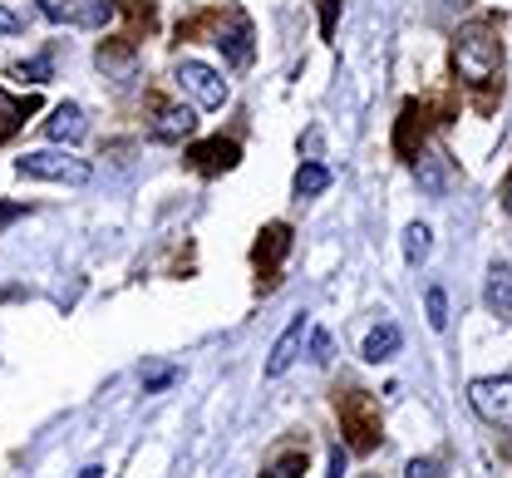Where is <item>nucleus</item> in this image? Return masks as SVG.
I'll use <instances>...</instances> for the list:
<instances>
[{
    "label": "nucleus",
    "mask_w": 512,
    "mask_h": 478,
    "mask_svg": "<svg viewBox=\"0 0 512 478\" xmlns=\"http://www.w3.org/2000/svg\"><path fill=\"white\" fill-rule=\"evenodd\" d=\"M453 69L468 84H488L503 69V40H498V25L493 20H468L453 35Z\"/></svg>",
    "instance_id": "f257e3e1"
},
{
    "label": "nucleus",
    "mask_w": 512,
    "mask_h": 478,
    "mask_svg": "<svg viewBox=\"0 0 512 478\" xmlns=\"http://www.w3.org/2000/svg\"><path fill=\"white\" fill-rule=\"evenodd\" d=\"M15 168H20L25 178H45V183H89V178H94V168H89L84 158H69V153H60V148L25 153Z\"/></svg>",
    "instance_id": "f03ea898"
},
{
    "label": "nucleus",
    "mask_w": 512,
    "mask_h": 478,
    "mask_svg": "<svg viewBox=\"0 0 512 478\" xmlns=\"http://www.w3.org/2000/svg\"><path fill=\"white\" fill-rule=\"evenodd\" d=\"M178 89L188 94L197 109H222V104H227V79L212 65H197V60H183V65H178Z\"/></svg>",
    "instance_id": "7ed1b4c3"
},
{
    "label": "nucleus",
    "mask_w": 512,
    "mask_h": 478,
    "mask_svg": "<svg viewBox=\"0 0 512 478\" xmlns=\"http://www.w3.org/2000/svg\"><path fill=\"white\" fill-rule=\"evenodd\" d=\"M468 400H473V410L483 414L488 424H498V429H512V380H508V375H488V380H473V385H468Z\"/></svg>",
    "instance_id": "20e7f679"
},
{
    "label": "nucleus",
    "mask_w": 512,
    "mask_h": 478,
    "mask_svg": "<svg viewBox=\"0 0 512 478\" xmlns=\"http://www.w3.org/2000/svg\"><path fill=\"white\" fill-rule=\"evenodd\" d=\"M340 424H345V434H350V449H375L380 410H375V400H370V395L350 390V395L340 400Z\"/></svg>",
    "instance_id": "39448f33"
},
{
    "label": "nucleus",
    "mask_w": 512,
    "mask_h": 478,
    "mask_svg": "<svg viewBox=\"0 0 512 478\" xmlns=\"http://www.w3.org/2000/svg\"><path fill=\"white\" fill-rule=\"evenodd\" d=\"M40 15H50L60 25H89V30H99V25L114 20V5L109 0H40Z\"/></svg>",
    "instance_id": "423d86ee"
},
{
    "label": "nucleus",
    "mask_w": 512,
    "mask_h": 478,
    "mask_svg": "<svg viewBox=\"0 0 512 478\" xmlns=\"http://www.w3.org/2000/svg\"><path fill=\"white\" fill-rule=\"evenodd\" d=\"M192 168H197V173H207V178H212V173H232V168H237V158H242V148H237V143H232V138H207V143H192Z\"/></svg>",
    "instance_id": "0eeeda50"
},
{
    "label": "nucleus",
    "mask_w": 512,
    "mask_h": 478,
    "mask_svg": "<svg viewBox=\"0 0 512 478\" xmlns=\"http://www.w3.org/2000/svg\"><path fill=\"white\" fill-rule=\"evenodd\" d=\"M192 109L188 104H153V124H148V134L163 138V143H178V138L192 134Z\"/></svg>",
    "instance_id": "6e6552de"
},
{
    "label": "nucleus",
    "mask_w": 512,
    "mask_h": 478,
    "mask_svg": "<svg viewBox=\"0 0 512 478\" xmlns=\"http://www.w3.org/2000/svg\"><path fill=\"white\" fill-rule=\"evenodd\" d=\"M291 252V227L286 222H271L266 232H261V242H256V267L266 281H276V267H281V257Z\"/></svg>",
    "instance_id": "1a4fd4ad"
},
{
    "label": "nucleus",
    "mask_w": 512,
    "mask_h": 478,
    "mask_svg": "<svg viewBox=\"0 0 512 478\" xmlns=\"http://www.w3.org/2000/svg\"><path fill=\"white\" fill-rule=\"evenodd\" d=\"M306 331H311V321L306 316H296L286 331H281V341L271 345V360H266V375L276 380V375H286L291 365H296V350H301V341H306Z\"/></svg>",
    "instance_id": "9d476101"
},
{
    "label": "nucleus",
    "mask_w": 512,
    "mask_h": 478,
    "mask_svg": "<svg viewBox=\"0 0 512 478\" xmlns=\"http://www.w3.org/2000/svg\"><path fill=\"white\" fill-rule=\"evenodd\" d=\"M212 45H217V50H222V55H227L237 69L252 65V25H247L242 15H232V25H222Z\"/></svg>",
    "instance_id": "9b49d317"
},
{
    "label": "nucleus",
    "mask_w": 512,
    "mask_h": 478,
    "mask_svg": "<svg viewBox=\"0 0 512 478\" xmlns=\"http://www.w3.org/2000/svg\"><path fill=\"white\" fill-rule=\"evenodd\" d=\"M45 134L55 138V143H79V138L89 134V119H84L79 104H60V109L45 119Z\"/></svg>",
    "instance_id": "f8f14e48"
},
{
    "label": "nucleus",
    "mask_w": 512,
    "mask_h": 478,
    "mask_svg": "<svg viewBox=\"0 0 512 478\" xmlns=\"http://www.w3.org/2000/svg\"><path fill=\"white\" fill-rule=\"evenodd\" d=\"M35 109H40L35 99H15V94H5V89H0V143H10V138L20 134V129H25V119H30Z\"/></svg>",
    "instance_id": "ddd939ff"
},
{
    "label": "nucleus",
    "mask_w": 512,
    "mask_h": 478,
    "mask_svg": "<svg viewBox=\"0 0 512 478\" xmlns=\"http://www.w3.org/2000/svg\"><path fill=\"white\" fill-rule=\"evenodd\" d=\"M414 178H419V188H424L429 198H444V193H448V163H444V153H419V163H414Z\"/></svg>",
    "instance_id": "4468645a"
},
{
    "label": "nucleus",
    "mask_w": 512,
    "mask_h": 478,
    "mask_svg": "<svg viewBox=\"0 0 512 478\" xmlns=\"http://www.w3.org/2000/svg\"><path fill=\"white\" fill-rule=\"evenodd\" d=\"M399 341H404V336H399V326H380V331H370V336H365V350H360V355H365L370 365H380V360H389V355L399 350Z\"/></svg>",
    "instance_id": "2eb2a0df"
},
{
    "label": "nucleus",
    "mask_w": 512,
    "mask_h": 478,
    "mask_svg": "<svg viewBox=\"0 0 512 478\" xmlns=\"http://www.w3.org/2000/svg\"><path fill=\"white\" fill-rule=\"evenodd\" d=\"M429 252H434V232H429L424 222H414V227L404 232V262H409V267H424Z\"/></svg>",
    "instance_id": "dca6fc26"
},
{
    "label": "nucleus",
    "mask_w": 512,
    "mask_h": 478,
    "mask_svg": "<svg viewBox=\"0 0 512 478\" xmlns=\"http://www.w3.org/2000/svg\"><path fill=\"white\" fill-rule=\"evenodd\" d=\"M330 188V168H320V163H301L296 168V198H320Z\"/></svg>",
    "instance_id": "f3484780"
},
{
    "label": "nucleus",
    "mask_w": 512,
    "mask_h": 478,
    "mask_svg": "<svg viewBox=\"0 0 512 478\" xmlns=\"http://www.w3.org/2000/svg\"><path fill=\"white\" fill-rule=\"evenodd\" d=\"M99 69L128 79L133 74V45H99Z\"/></svg>",
    "instance_id": "a211bd4d"
},
{
    "label": "nucleus",
    "mask_w": 512,
    "mask_h": 478,
    "mask_svg": "<svg viewBox=\"0 0 512 478\" xmlns=\"http://www.w3.org/2000/svg\"><path fill=\"white\" fill-rule=\"evenodd\" d=\"M488 306L493 311H512V267H493L488 272Z\"/></svg>",
    "instance_id": "6ab92c4d"
},
{
    "label": "nucleus",
    "mask_w": 512,
    "mask_h": 478,
    "mask_svg": "<svg viewBox=\"0 0 512 478\" xmlns=\"http://www.w3.org/2000/svg\"><path fill=\"white\" fill-rule=\"evenodd\" d=\"M15 79H30V84H50V74H55V60L50 55H35V60H20V65L10 69Z\"/></svg>",
    "instance_id": "aec40b11"
},
{
    "label": "nucleus",
    "mask_w": 512,
    "mask_h": 478,
    "mask_svg": "<svg viewBox=\"0 0 512 478\" xmlns=\"http://www.w3.org/2000/svg\"><path fill=\"white\" fill-rule=\"evenodd\" d=\"M301 474H306V449H301V454L291 449V454H281L261 478H301Z\"/></svg>",
    "instance_id": "412c9836"
},
{
    "label": "nucleus",
    "mask_w": 512,
    "mask_h": 478,
    "mask_svg": "<svg viewBox=\"0 0 512 478\" xmlns=\"http://www.w3.org/2000/svg\"><path fill=\"white\" fill-rule=\"evenodd\" d=\"M424 306H429V326H434V331H444V326H448V296H444V286H429Z\"/></svg>",
    "instance_id": "4be33fe9"
},
{
    "label": "nucleus",
    "mask_w": 512,
    "mask_h": 478,
    "mask_svg": "<svg viewBox=\"0 0 512 478\" xmlns=\"http://www.w3.org/2000/svg\"><path fill=\"white\" fill-rule=\"evenodd\" d=\"M335 10H340V0H320V35L325 40L335 35Z\"/></svg>",
    "instance_id": "5701e85b"
},
{
    "label": "nucleus",
    "mask_w": 512,
    "mask_h": 478,
    "mask_svg": "<svg viewBox=\"0 0 512 478\" xmlns=\"http://www.w3.org/2000/svg\"><path fill=\"white\" fill-rule=\"evenodd\" d=\"M409 478H439V464L434 459H409V469H404Z\"/></svg>",
    "instance_id": "b1692460"
},
{
    "label": "nucleus",
    "mask_w": 512,
    "mask_h": 478,
    "mask_svg": "<svg viewBox=\"0 0 512 478\" xmlns=\"http://www.w3.org/2000/svg\"><path fill=\"white\" fill-rule=\"evenodd\" d=\"M311 360H320V365L330 360V336H325V331H316V336H311Z\"/></svg>",
    "instance_id": "393cba45"
},
{
    "label": "nucleus",
    "mask_w": 512,
    "mask_h": 478,
    "mask_svg": "<svg viewBox=\"0 0 512 478\" xmlns=\"http://www.w3.org/2000/svg\"><path fill=\"white\" fill-rule=\"evenodd\" d=\"M168 380H173V370H168V365H158V370H148V375H143V385H148V390H158V385H168Z\"/></svg>",
    "instance_id": "a878e982"
},
{
    "label": "nucleus",
    "mask_w": 512,
    "mask_h": 478,
    "mask_svg": "<svg viewBox=\"0 0 512 478\" xmlns=\"http://www.w3.org/2000/svg\"><path fill=\"white\" fill-rule=\"evenodd\" d=\"M15 30H20V20H15L5 5H0V35H15Z\"/></svg>",
    "instance_id": "bb28decb"
},
{
    "label": "nucleus",
    "mask_w": 512,
    "mask_h": 478,
    "mask_svg": "<svg viewBox=\"0 0 512 478\" xmlns=\"http://www.w3.org/2000/svg\"><path fill=\"white\" fill-rule=\"evenodd\" d=\"M20 212H25V207H0V227H5L10 217H20Z\"/></svg>",
    "instance_id": "cd10ccee"
},
{
    "label": "nucleus",
    "mask_w": 512,
    "mask_h": 478,
    "mask_svg": "<svg viewBox=\"0 0 512 478\" xmlns=\"http://www.w3.org/2000/svg\"><path fill=\"white\" fill-rule=\"evenodd\" d=\"M79 478H104V469H99V464H89V469H84Z\"/></svg>",
    "instance_id": "c85d7f7f"
},
{
    "label": "nucleus",
    "mask_w": 512,
    "mask_h": 478,
    "mask_svg": "<svg viewBox=\"0 0 512 478\" xmlns=\"http://www.w3.org/2000/svg\"><path fill=\"white\" fill-rule=\"evenodd\" d=\"M503 203H508V212H512V178L503 183Z\"/></svg>",
    "instance_id": "c756f323"
}]
</instances>
